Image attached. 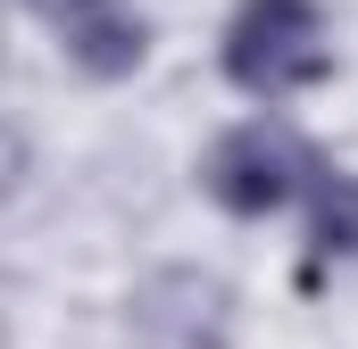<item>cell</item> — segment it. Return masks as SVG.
<instances>
[{"mask_svg": "<svg viewBox=\"0 0 358 349\" xmlns=\"http://www.w3.org/2000/svg\"><path fill=\"white\" fill-rule=\"evenodd\" d=\"M25 8H34V17H50V25H59V17H67V8H76V0H25Z\"/></svg>", "mask_w": 358, "mask_h": 349, "instance_id": "8992f818", "label": "cell"}, {"mask_svg": "<svg viewBox=\"0 0 358 349\" xmlns=\"http://www.w3.org/2000/svg\"><path fill=\"white\" fill-rule=\"evenodd\" d=\"M308 200V274L325 258H358V174H325Z\"/></svg>", "mask_w": 358, "mask_h": 349, "instance_id": "5b68a950", "label": "cell"}, {"mask_svg": "<svg viewBox=\"0 0 358 349\" xmlns=\"http://www.w3.org/2000/svg\"><path fill=\"white\" fill-rule=\"evenodd\" d=\"M59 34H67V59H76L84 75H100V84L134 75L142 50H150V25H142L125 0H76V8L59 17Z\"/></svg>", "mask_w": 358, "mask_h": 349, "instance_id": "277c9868", "label": "cell"}, {"mask_svg": "<svg viewBox=\"0 0 358 349\" xmlns=\"http://www.w3.org/2000/svg\"><path fill=\"white\" fill-rule=\"evenodd\" d=\"M200 183H208V200H217L225 216H275L283 200H300V191L325 183V158H317L292 125L250 117V125L217 133V150H208Z\"/></svg>", "mask_w": 358, "mask_h": 349, "instance_id": "7a4b0ae2", "label": "cell"}, {"mask_svg": "<svg viewBox=\"0 0 358 349\" xmlns=\"http://www.w3.org/2000/svg\"><path fill=\"white\" fill-rule=\"evenodd\" d=\"M225 75L250 100H283L334 75V42H325V8L317 0H242L225 25Z\"/></svg>", "mask_w": 358, "mask_h": 349, "instance_id": "6da1fadb", "label": "cell"}, {"mask_svg": "<svg viewBox=\"0 0 358 349\" xmlns=\"http://www.w3.org/2000/svg\"><path fill=\"white\" fill-rule=\"evenodd\" d=\"M134 349H234V291L208 266H159L134 308H125Z\"/></svg>", "mask_w": 358, "mask_h": 349, "instance_id": "3957f363", "label": "cell"}]
</instances>
